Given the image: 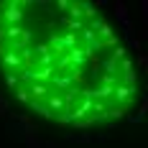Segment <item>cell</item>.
I'll return each instance as SVG.
<instances>
[{
    "label": "cell",
    "mask_w": 148,
    "mask_h": 148,
    "mask_svg": "<svg viewBox=\"0 0 148 148\" xmlns=\"http://www.w3.org/2000/svg\"><path fill=\"white\" fill-rule=\"evenodd\" d=\"M0 74L21 102L72 128L123 118L138 95L130 51L77 0L0 3Z\"/></svg>",
    "instance_id": "1"
}]
</instances>
